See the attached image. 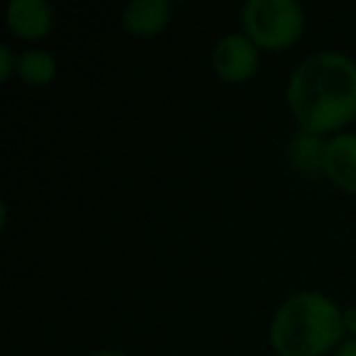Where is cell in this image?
I'll list each match as a JSON object with an SVG mask.
<instances>
[{
    "instance_id": "1",
    "label": "cell",
    "mask_w": 356,
    "mask_h": 356,
    "mask_svg": "<svg viewBox=\"0 0 356 356\" xmlns=\"http://www.w3.org/2000/svg\"><path fill=\"white\" fill-rule=\"evenodd\" d=\"M286 108L296 127L332 137L356 122V59L320 49L302 56L286 81Z\"/></svg>"
},
{
    "instance_id": "2",
    "label": "cell",
    "mask_w": 356,
    "mask_h": 356,
    "mask_svg": "<svg viewBox=\"0 0 356 356\" xmlns=\"http://www.w3.org/2000/svg\"><path fill=\"white\" fill-rule=\"evenodd\" d=\"M344 339L341 305L310 288L283 298L268 322V346L276 356H332Z\"/></svg>"
},
{
    "instance_id": "3",
    "label": "cell",
    "mask_w": 356,
    "mask_h": 356,
    "mask_svg": "<svg viewBox=\"0 0 356 356\" xmlns=\"http://www.w3.org/2000/svg\"><path fill=\"white\" fill-rule=\"evenodd\" d=\"M305 27V8L298 0H247L239 10V30L261 51L293 49Z\"/></svg>"
},
{
    "instance_id": "4",
    "label": "cell",
    "mask_w": 356,
    "mask_h": 356,
    "mask_svg": "<svg viewBox=\"0 0 356 356\" xmlns=\"http://www.w3.org/2000/svg\"><path fill=\"white\" fill-rule=\"evenodd\" d=\"M261 66V49L242 30L225 32L210 49V69L215 79L227 86H244L257 79Z\"/></svg>"
},
{
    "instance_id": "5",
    "label": "cell",
    "mask_w": 356,
    "mask_h": 356,
    "mask_svg": "<svg viewBox=\"0 0 356 356\" xmlns=\"http://www.w3.org/2000/svg\"><path fill=\"white\" fill-rule=\"evenodd\" d=\"M54 8L47 0H10L6 6V27L15 40L40 47L54 30Z\"/></svg>"
},
{
    "instance_id": "6",
    "label": "cell",
    "mask_w": 356,
    "mask_h": 356,
    "mask_svg": "<svg viewBox=\"0 0 356 356\" xmlns=\"http://www.w3.org/2000/svg\"><path fill=\"white\" fill-rule=\"evenodd\" d=\"M327 139L322 134L296 127L286 142V163L302 181H325Z\"/></svg>"
},
{
    "instance_id": "7",
    "label": "cell",
    "mask_w": 356,
    "mask_h": 356,
    "mask_svg": "<svg viewBox=\"0 0 356 356\" xmlns=\"http://www.w3.org/2000/svg\"><path fill=\"white\" fill-rule=\"evenodd\" d=\"M173 20V6L168 0H129L120 13L122 30L134 40H156Z\"/></svg>"
},
{
    "instance_id": "8",
    "label": "cell",
    "mask_w": 356,
    "mask_h": 356,
    "mask_svg": "<svg viewBox=\"0 0 356 356\" xmlns=\"http://www.w3.org/2000/svg\"><path fill=\"white\" fill-rule=\"evenodd\" d=\"M325 181L346 195H356V132L332 134L327 139Z\"/></svg>"
},
{
    "instance_id": "9",
    "label": "cell",
    "mask_w": 356,
    "mask_h": 356,
    "mask_svg": "<svg viewBox=\"0 0 356 356\" xmlns=\"http://www.w3.org/2000/svg\"><path fill=\"white\" fill-rule=\"evenodd\" d=\"M59 76V59L44 47H27L20 51L17 81L27 88H47Z\"/></svg>"
},
{
    "instance_id": "10",
    "label": "cell",
    "mask_w": 356,
    "mask_h": 356,
    "mask_svg": "<svg viewBox=\"0 0 356 356\" xmlns=\"http://www.w3.org/2000/svg\"><path fill=\"white\" fill-rule=\"evenodd\" d=\"M17 64H20V51L10 44H0V83H10L17 79Z\"/></svg>"
},
{
    "instance_id": "11",
    "label": "cell",
    "mask_w": 356,
    "mask_h": 356,
    "mask_svg": "<svg viewBox=\"0 0 356 356\" xmlns=\"http://www.w3.org/2000/svg\"><path fill=\"white\" fill-rule=\"evenodd\" d=\"M341 322H344V334L356 337V302L341 307Z\"/></svg>"
},
{
    "instance_id": "12",
    "label": "cell",
    "mask_w": 356,
    "mask_h": 356,
    "mask_svg": "<svg viewBox=\"0 0 356 356\" xmlns=\"http://www.w3.org/2000/svg\"><path fill=\"white\" fill-rule=\"evenodd\" d=\"M332 356H356V337H346V339L332 351Z\"/></svg>"
},
{
    "instance_id": "13",
    "label": "cell",
    "mask_w": 356,
    "mask_h": 356,
    "mask_svg": "<svg viewBox=\"0 0 356 356\" xmlns=\"http://www.w3.org/2000/svg\"><path fill=\"white\" fill-rule=\"evenodd\" d=\"M86 356H129L127 351H122V349H98V351H90V354H86Z\"/></svg>"
}]
</instances>
